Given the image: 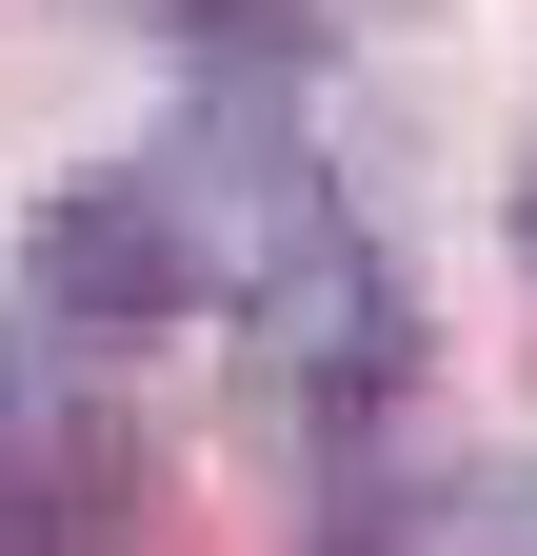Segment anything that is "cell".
<instances>
[{
	"label": "cell",
	"mask_w": 537,
	"mask_h": 556,
	"mask_svg": "<svg viewBox=\"0 0 537 556\" xmlns=\"http://www.w3.org/2000/svg\"><path fill=\"white\" fill-rule=\"evenodd\" d=\"M239 378L279 397V417H378L398 378H419V299H398V258H359V239L279 258V278L239 299Z\"/></svg>",
	"instance_id": "6da1fadb"
},
{
	"label": "cell",
	"mask_w": 537,
	"mask_h": 556,
	"mask_svg": "<svg viewBox=\"0 0 537 556\" xmlns=\"http://www.w3.org/2000/svg\"><path fill=\"white\" fill-rule=\"evenodd\" d=\"M140 179H160V219H179V258H199V299H259L279 258L339 239V199H319V160L279 139V100H199V139L140 160Z\"/></svg>",
	"instance_id": "7a4b0ae2"
},
{
	"label": "cell",
	"mask_w": 537,
	"mask_h": 556,
	"mask_svg": "<svg viewBox=\"0 0 537 556\" xmlns=\"http://www.w3.org/2000/svg\"><path fill=\"white\" fill-rule=\"evenodd\" d=\"M140 417L80 378H0V556H120L140 536Z\"/></svg>",
	"instance_id": "3957f363"
},
{
	"label": "cell",
	"mask_w": 537,
	"mask_h": 556,
	"mask_svg": "<svg viewBox=\"0 0 537 556\" xmlns=\"http://www.w3.org/2000/svg\"><path fill=\"white\" fill-rule=\"evenodd\" d=\"M21 278H40V318H80V338L199 318V258H179V219H160V179H60L40 239H21Z\"/></svg>",
	"instance_id": "277c9868"
},
{
	"label": "cell",
	"mask_w": 537,
	"mask_h": 556,
	"mask_svg": "<svg viewBox=\"0 0 537 556\" xmlns=\"http://www.w3.org/2000/svg\"><path fill=\"white\" fill-rule=\"evenodd\" d=\"M339 556H537V497H498V477H419V497H378Z\"/></svg>",
	"instance_id": "5b68a950"
},
{
	"label": "cell",
	"mask_w": 537,
	"mask_h": 556,
	"mask_svg": "<svg viewBox=\"0 0 537 556\" xmlns=\"http://www.w3.org/2000/svg\"><path fill=\"white\" fill-rule=\"evenodd\" d=\"M517 258H537V160H517Z\"/></svg>",
	"instance_id": "8992f818"
}]
</instances>
